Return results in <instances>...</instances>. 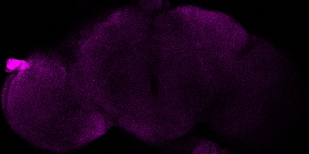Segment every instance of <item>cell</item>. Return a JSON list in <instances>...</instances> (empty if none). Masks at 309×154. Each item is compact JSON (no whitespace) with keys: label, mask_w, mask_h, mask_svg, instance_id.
<instances>
[{"label":"cell","mask_w":309,"mask_h":154,"mask_svg":"<svg viewBox=\"0 0 309 154\" xmlns=\"http://www.w3.org/2000/svg\"><path fill=\"white\" fill-rule=\"evenodd\" d=\"M155 23L157 26L162 29H167L170 26V19L165 15L158 17L155 20Z\"/></svg>","instance_id":"6da1fadb"},{"label":"cell","mask_w":309,"mask_h":154,"mask_svg":"<svg viewBox=\"0 0 309 154\" xmlns=\"http://www.w3.org/2000/svg\"><path fill=\"white\" fill-rule=\"evenodd\" d=\"M140 3L142 6L149 9H157L161 5V2L158 1H145Z\"/></svg>","instance_id":"7a4b0ae2"}]
</instances>
